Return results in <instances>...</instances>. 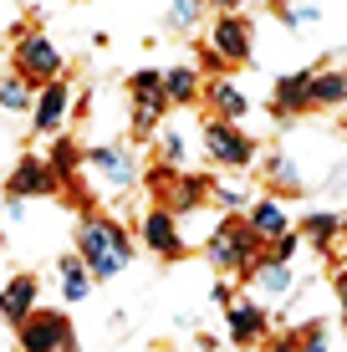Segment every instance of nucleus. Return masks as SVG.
Masks as SVG:
<instances>
[{"mask_svg":"<svg viewBox=\"0 0 347 352\" xmlns=\"http://www.w3.org/2000/svg\"><path fill=\"white\" fill-rule=\"evenodd\" d=\"M337 301H342V317H347V271L337 276Z\"/></svg>","mask_w":347,"mask_h":352,"instance_id":"35","label":"nucleus"},{"mask_svg":"<svg viewBox=\"0 0 347 352\" xmlns=\"http://www.w3.org/2000/svg\"><path fill=\"white\" fill-rule=\"evenodd\" d=\"M210 179H214V174H184V168H179V174L169 179V194H164V204H169L179 220H184V214H194L199 204H210Z\"/></svg>","mask_w":347,"mask_h":352,"instance_id":"20","label":"nucleus"},{"mask_svg":"<svg viewBox=\"0 0 347 352\" xmlns=\"http://www.w3.org/2000/svg\"><path fill=\"white\" fill-rule=\"evenodd\" d=\"M281 31H312L322 21V0H276Z\"/></svg>","mask_w":347,"mask_h":352,"instance_id":"26","label":"nucleus"},{"mask_svg":"<svg viewBox=\"0 0 347 352\" xmlns=\"http://www.w3.org/2000/svg\"><path fill=\"white\" fill-rule=\"evenodd\" d=\"M302 113H312V67L286 72V77H276V87H271V118L276 123H291Z\"/></svg>","mask_w":347,"mask_h":352,"instance_id":"14","label":"nucleus"},{"mask_svg":"<svg viewBox=\"0 0 347 352\" xmlns=\"http://www.w3.org/2000/svg\"><path fill=\"white\" fill-rule=\"evenodd\" d=\"M245 225L260 235V245H266V240H281L286 230H296V220L286 214V204H281V194H260V199H250L245 204Z\"/></svg>","mask_w":347,"mask_h":352,"instance_id":"16","label":"nucleus"},{"mask_svg":"<svg viewBox=\"0 0 347 352\" xmlns=\"http://www.w3.org/2000/svg\"><path fill=\"white\" fill-rule=\"evenodd\" d=\"M71 240H77V256L92 271V281H117L133 265V245H138L128 225H117L113 214H87V210H82Z\"/></svg>","mask_w":347,"mask_h":352,"instance_id":"1","label":"nucleus"},{"mask_svg":"<svg viewBox=\"0 0 347 352\" xmlns=\"http://www.w3.org/2000/svg\"><path fill=\"white\" fill-rule=\"evenodd\" d=\"M205 6H210V10H245L250 0H205Z\"/></svg>","mask_w":347,"mask_h":352,"instance_id":"34","label":"nucleus"},{"mask_svg":"<svg viewBox=\"0 0 347 352\" xmlns=\"http://www.w3.org/2000/svg\"><path fill=\"white\" fill-rule=\"evenodd\" d=\"M347 107V67H312V113Z\"/></svg>","mask_w":347,"mask_h":352,"instance_id":"21","label":"nucleus"},{"mask_svg":"<svg viewBox=\"0 0 347 352\" xmlns=\"http://www.w3.org/2000/svg\"><path fill=\"white\" fill-rule=\"evenodd\" d=\"M322 189H327V199H347V164H337L327 179H322Z\"/></svg>","mask_w":347,"mask_h":352,"instance_id":"33","label":"nucleus"},{"mask_svg":"<svg viewBox=\"0 0 347 352\" xmlns=\"http://www.w3.org/2000/svg\"><path fill=\"white\" fill-rule=\"evenodd\" d=\"M260 256V235L245 225V210H225V220L210 230L205 240V261L214 265L220 276H235V281H245L250 265Z\"/></svg>","mask_w":347,"mask_h":352,"instance_id":"2","label":"nucleus"},{"mask_svg":"<svg viewBox=\"0 0 347 352\" xmlns=\"http://www.w3.org/2000/svg\"><path fill=\"white\" fill-rule=\"evenodd\" d=\"M199 21H205V0H174L169 6V31L184 36V31H194Z\"/></svg>","mask_w":347,"mask_h":352,"instance_id":"28","label":"nucleus"},{"mask_svg":"<svg viewBox=\"0 0 347 352\" xmlns=\"http://www.w3.org/2000/svg\"><path fill=\"white\" fill-rule=\"evenodd\" d=\"M31 102H36V87L21 77L16 67L0 77V113H16V118H31Z\"/></svg>","mask_w":347,"mask_h":352,"instance_id":"25","label":"nucleus"},{"mask_svg":"<svg viewBox=\"0 0 347 352\" xmlns=\"http://www.w3.org/2000/svg\"><path fill=\"white\" fill-rule=\"evenodd\" d=\"M16 342L26 347V352H67V347H77V327H71L67 311L36 307L31 317L16 327Z\"/></svg>","mask_w":347,"mask_h":352,"instance_id":"7","label":"nucleus"},{"mask_svg":"<svg viewBox=\"0 0 347 352\" xmlns=\"http://www.w3.org/2000/svg\"><path fill=\"white\" fill-rule=\"evenodd\" d=\"M128 97H133V138H153L164 123V113H169V102H164V67H138L133 77H128Z\"/></svg>","mask_w":347,"mask_h":352,"instance_id":"6","label":"nucleus"},{"mask_svg":"<svg viewBox=\"0 0 347 352\" xmlns=\"http://www.w3.org/2000/svg\"><path fill=\"white\" fill-rule=\"evenodd\" d=\"M210 46L230 67H250V52H256V26H250V16H245V10H214Z\"/></svg>","mask_w":347,"mask_h":352,"instance_id":"9","label":"nucleus"},{"mask_svg":"<svg viewBox=\"0 0 347 352\" xmlns=\"http://www.w3.org/2000/svg\"><path fill=\"white\" fill-rule=\"evenodd\" d=\"M138 245L148 250V256L159 261H184L189 256V240L184 230H179V214L169 210V204H148L138 220Z\"/></svg>","mask_w":347,"mask_h":352,"instance_id":"8","label":"nucleus"},{"mask_svg":"<svg viewBox=\"0 0 347 352\" xmlns=\"http://www.w3.org/2000/svg\"><path fill=\"white\" fill-rule=\"evenodd\" d=\"M240 286L245 291H260L266 301H281V296H291V291H296V271H291V261L271 256V250L260 245V256H256V265H250V276Z\"/></svg>","mask_w":347,"mask_h":352,"instance_id":"13","label":"nucleus"},{"mask_svg":"<svg viewBox=\"0 0 347 352\" xmlns=\"http://www.w3.org/2000/svg\"><path fill=\"white\" fill-rule=\"evenodd\" d=\"M36 307H41V286H36V276H31V271L10 276V281L0 286V322L21 327V322H26Z\"/></svg>","mask_w":347,"mask_h":352,"instance_id":"15","label":"nucleus"},{"mask_svg":"<svg viewBox=\"0 0 347 352\" xmlns=\"http://www.w3.org/2000/svg\"><path fill=\"white\" fill-rule=\"evenodd\" d=\"M179 174V168H169V164H153L148 174H143V184H148V194H153V204H164V194H169V179Z\"/></svg>","mask_w":347,"mask_h":352,"instance_id":"30","label":"nucleus"},{"mask_svg":"<svg viewBox=\"0 0 347 352\" xmlns=\"http://www.w3.org/2000/svg\"><path fill=\"white\" fill-rule=\"evenodd\" d=\"M5 194H16V199H56L62 194V179H56V168L41 159V153H21L16 164H10L5 174Z\"/></svg>","mask_w":347,"mask_h":352,"instance_id":"11","label":"nucleus"},{"mask_svg":"<svg viewBox=\"0 0 347 352\" xmlns=\"http://www.w3.org/2000/svg\"><path fill=\"white\" fill-rule=\"evenodd\" d=\"M256 164H260V179H266V189L281 194V199H302V194L312 189V184L302 179V168H296V159H286L281 148H271L266 159H256Z\"/></svg>","mask_w":347,"mask_h":352,"instance_id":"17","label":"nucleus"},{"mask_svg":"<svg viewBox=\"0 0 347 352\" xmlns=\"http://www.w3.org/2000/svg\"><path fill=\"white\" fill-rule=\"evenodd\" d=\"M199 97H205V72H199L194 62L164 67V102L169 107H194Z\"/></svg>","mask_w":347,"mask_h":352,"instance_id":"18","label":"nucleus"},{"mask_svg":"<svg viewBox=\"0 0 347 352\" xmlns=\"http://www.w3.org/2000/svg\"><path fill=\"white\" fill-rule=\"evenodd\" d=\"M199 143H205V159L214 168H240L245 174L260 159V143L245 133V123H230V118H214V113L199 118Z\"/></svg>","mask_w":347,"mask_h":352,"instance_id":"3","label":"nucleus"},{"mask_svg":"<svg viewBox=\"0 0 347 352\" xmlns=\"http://www.w3.org/2000/svg\"><path fill=\"white\" fill-rule=\"evenodd\" d=\"M220 311H225V337H230L235 347H256V342L271 337V317L250 291H240V296H235L230 307H220Z\"/></svg>","mask_w":347,"mask_h":352,"instance_id":"12","label":"nucleus"},{"mask_svg":"<svg viewBox=\"0 0 347 352\" xmlns=\"http://www.w3.org/2000/svg\"><path fill=\"white\" fill-rule=\"evenodd\" d=\"M10 67H16L31 87H41V82H52V77L67 72V56L56 52V41L41 26H31L26 36H16V46H10Z\"/></svg>","mask_w":347,"mask_h":352,"instance_id":"5","label":"nucleus"},{"mask_svg":"<svg viewBox=\"0 0 347 352\" xmlns=\"http://www.w3.org/2000/svg\"><path fill=\"white\" fill-rule=\"evenodd\" d=\"M210 204H214V210H245V204H250V189L225 184V179H210Z\"/></svg>","mask_w":347,"mask_h":352,"instance_id":"29","label":"nucleus"},{"mask_svg":"<svg viewBox=\"0 0 347 352\" xmlns=\"http://www.w3.org/2000/svg\"><path fill=\"white\" fill-rule=\"evenodd\" d=\"M296 230H302V240L317 250V256H327L332 245H337V235H342V210H312L306 220H296Z\"/></svg>","mask_w":347,"mask_h":352,"instance_id":"22","label":"nucleus"},{"mask_svg":"<svg viewBox=\"0 0 347 352\" xmlns=\"http://www.w3.org/2000/svg\"><path fill=\"white\" fill-rule=\"evenodd\" d=\"M46 164L56 168V179H62V194L77 184V168H82V143H71V138H56L52 133V148H46Z\"/></svg>","mask_w":347,"mask_h":352,"instance_id":"24","label":"nucleus"},{"mask_svg":"<svg viewBox=\"0 0 347 352\" xmlns=\"http://www.w3.org/2000/svg\"><path fill=\"white\" fill-rule=\"evenodd\" d=\"M235 296H240V281H235V276H220V281L210 286V301H214V307H230Z\"/></svg>","mask_w":347,"mask_h":352,"instance_id":"32","label":"nucleus"},{"mask_svg":"<svg viewBox=\"0 0 347 352\" xmlns=\"http://www.w3.org/2000/svg\"><path fill=\"white\" fill-rule=\"evenodd\" d=\"M71 102H77V92H71L67 72L52 77V82H41V87H36V102H31V133H36V138L62 133V123L71 118Z\"/></svg>","mask_w":347,"mask_h":352,"instance_id":"10","label":"nucleus"},{"mask_svg":"<svg viewBox=\"0 0 347 352\" xmlns=\"http://www.w3.org/2000/svg\"><path fill=\"white\" fill-rule=\"evenodd\" d=\"M199 102H205V113L230 118V123H245V118H250V97L235 87L230 77H210V82H205V97H199Z\"/></svg>","mask_w":347,"mask_h":352,"instance_id":"19","label":"nucleus"},{"mask_svg":"<svg viewBox=\"0 0 347 352\" xmlns=\"http://www.w3.org/2000/svg\"><path fill=\"white\" fill-rule=\"evenodd\" d=\"M82 168H92V179H98L107 194H133L143 184L133 143H87V148H82Z\"/></svg>","mask_w":347,"mask_h":352,"instance_id":"4","label":"nucleus"},{"mask_svg":"<svg viewBox=\"0 0 347 352\" xmlns=\"http://www.w3.org/2000/svg\"><path fill=\"white\" fill-rule=\"evenodd\" d=\"M153 159L169 164V168H184V159H189L184 128H164V123H159V133H153Z\"/></svg>","mask_w":347,"mask_h":352,"instance_id":"27","label":"nucleus"},{"mask_svg":"<svg viewBox=\"0 0 347 352\" xmlns=\"http://www.w3.org/2000/svg\"><path fill=\"white\" fill-rule=\"evenodd\" d=\"M56 281H62V301H67V307H82V301L92 296V286H98V281H92V271L82 265L77 250L56 261Z\"/></svg>","mask_w":347,"mask_h":352,"instance_id":"23","label":"nucleus"},{"mask_svg":"<svg viewBox=\"0 0 347 352\" xmlns=\"http://www.w3.org/2000/svg\"><path fill=\"white\" fill-rule=\"evenodd\" d=\"M194 67H199V72H210V77H225V72H235L220 52H214V46H199V62H194Z\"/></svg>","mask_w":347,"mask_h":352,"instance_id":"31","label":"nucleus"}]
</instances>
